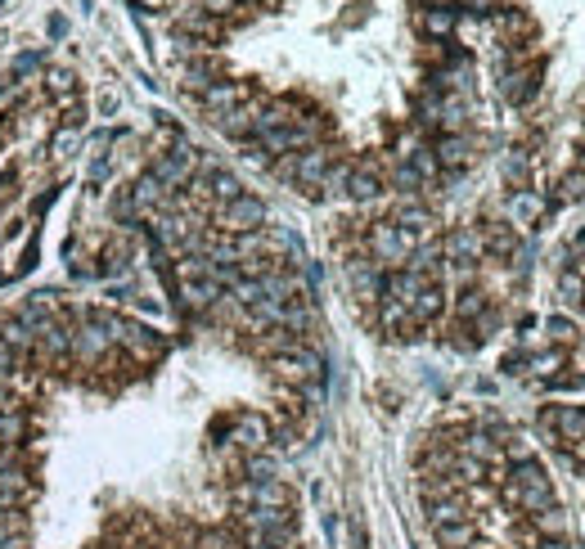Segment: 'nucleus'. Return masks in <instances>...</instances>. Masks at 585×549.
Here are the masks:
<instances>
[{
    "label": "nucleus",
    "mask_w": 585,
    "mask_h": 549,
    "mask_svg": "<svg viewBox=\"0 0 585 549\" xmlns=\"http://www.w3.org/2000/svg\"><path fill=\"white\" fill-rule=\"evenodd\" d=\"M419 32L428 36V41H441L446 45L450 41V32H455V9H437V5H428L419 14Z\"/></svg>",
    "instance_id": "obj_6"
},
{
    "label": "nucleus",
    "mask_w": 585,
    "mask_h": 549,
    "mask_svg": "<svg viewBox=\"0 0 585 549\" xmlns=\"http://www.w3.org/2000/svg\"><path fill=\"white\" fill-rule=\"evenodd\" d=\"M23 437H27V414L14 405V410L0 414V450H18Z\"/></svg>",
    "instance_id": "obj_9"
},
{
    "label": "nucleus",
    "mask_w": 585,
    "mask_h": 549,
    "mask_svg": "<svg viewBox=\"0 0 585 549\" xmlns=\"http://www.w3.org/2000/svg\"><path fill=\"white\" fill-rule=\"evenodd\" d=\"M108 149H113V131H90V140H86L90 158H108Z\"/></svg>",
    "instance_id": "obj_13"
},
{
    "label": "nucleus",
    "mask_w": 585,
    "mask_h": 549,
    "mask_svg": "<svg viewBox=\"0 0 585 549\" xmlns=\"http://www.w3.org/2000/svg\"><path fill=\"white\" fill-rule=\"evenodd\" d=\"M113 351H117V347L108 342V333L99 329V324H90V320L72 324V360H77V365L95 369V365H104Z\"/></svg>",
    "instance_id": "obj_4"
},
{
    "label": "nucleus",
    "mask_w": 585,
    "mask_h": 549,
    "mask_svg": "<svg viewBox=\"0 0 585 549\" xmlns=\"http://www.w3.org/2000/svg\"><path fill=\"white\" fill-rule=\"evenodd\" d=\"M198 9H203V14H216V18H225L234 9V0H198Z\"/></svg>",
    "instance_id": "obj_14"
},
{
    "label": "nucleus",
    "mask_w": 585,
    "mask_h": 549,
    "mask_svg": "<svg viewBox=\"0 0 585 549\" xmlns=\"http://www.w3.org/2000/svg\"><path fill=\"white\" fill-rule=\"evenodd\" d=\"M50 36L59 41V36H68V18L63 14H50Z\"/></svg>",
    "instance_id": "obj_16"
},
{
    "label": "nucleus",
    "mask_w": 585,
    "mask_h": 549,
    "mask_svg": "<svg viewBox=\"0 0 585 549\" xmlns=\"http://www.w3.org/2000/svg\"><path fill=\"white\" fill-rule=\"evenodd\" d=\"M77 144H81L77 126H59V131L50 135V153H54V158H72V153H77Z\"/></svg>",
    "instance_id": "obj_10"
},
{
    "label": "nucleus",
    "mask_w": 585,
    "mask_h": 549,
    "mask_svg": "<svg viewBox=\"0 0 585 549\" xmlns=\"http://www.w3.org/2000/svg\"><path fill=\"white\" fill-rule=\"evenodd\" d=\"M0 338H5L14 351H23V356L36 347V329L32 324H23L18 315H5V320H0Z\"/></svg>",
    "instance_id": "obj_8"
},
{
    "label": "nucleus",
    "mask_w": 585,
    "mask_h": 549,
    "mask_svg": "<svg viewBox=\"0 0 585 549\" xmlns=\"http://www.w3.org/2000/svg\"><path fill=\"white\" fill-rule=\"evenodd\" d=\"M14 99H18V86H14V81H0V113H5Z\"/></svg>",
    "instance_id": "obj_15"
},
{
    "label": "nucleus",
    "mask_w": 585,
    "mask_h": 549,
    "mask_svg": "<svg viewBox=\"0 0 585 549\" xmlns=\"http://www.w3.org/2000/svg\"><path fill=\"white\" fill-rule=\"evenodd\" d=\"M212 221L221 225V230H230V234H248V230H261V225L270 221V212H266V203H261L257 194H248V189H243L239 198L212 207Z\"/></svg>",
    "instance_id": "obj_3"
},
{
    "label": "nucleus",
    "mask_w": 585,
    "mask_h": 549,
    "mask_svg": "<svg viewBox=\"0 0 585 549\" xmlns=\"http://www.w3.org/2000/svg\"><path fill=\"white\" fill-rule=\"evenodd\" d=\"M234 5H270V0H234Z\"/></svg>",
    "instance_id": "obj_18"
},
{
    "label": "nucleus",
    "mask_w": 585,
    "mask_h": 549,
    "mask_svg": "<svg viewBox=\"0 0 585 549\" xmlns=\"http://www.w3.org/2000/svg\"><path fill=\"white\" fill-rule=\"evenodd\" d=\"M45 90H50L63 108L81 104V86H77V77H72L68 68H50V72H45Z\"/></svg>",
    "instance_id": "obj_7"
},
{
    "label": "nucleus",
    "mask_w": 585,
    "mask_h": 549,
    "mask_svg": "<svg viewBox=\"0 0 585 549\" xmlns=\"http://www.w3.org/2000/svg\"><path fill=\"white\" fill-rule=\"evenodd\" d=\"M36 68H41V50L18 54V59H14V68H9V81H14V86H18V81H27Z\"/></svg>",
    "instance_id": "obj_12"
},
{
    "label": "nucleus",
    "mask_w": 585,
    "mask_h": 549,
    "mask_svg": "<svg viewBox=\"0 0 585 549\" xmlns=\"http://www.w3.org/2000/svg\"><path fill=\"white\" fill-rule=\"evenodd\" d=\"M32 351L45 360V365H63V360H72V324L45 320L41 329H36V347Z\"/></svg>",
    "instance_id": "obj_5"
},
{
    "label": "nucleus",
    "mask_w": 585,
    "mask_h": 549,
    "mask_svg": "<svg viewBox=\"0 0 585 549\" xmlns=\"http://www.w3.org/2000/svg\"><path fill=\"white\" fill-rule=\"evenodd\" d=\"M14 405H18V401H14V396H9V387L0 383V414H5V410H14Z\"/></svg>",
    "instance_id": "obj_17"
},
{
    "label": "nucleus",
    "mask_w": 585,
    "mask_h": 549,
    "mask_svg": "<svg viewBox=\"0 0 585 549\" xmlns=\"http://www.w3.org/2000/svg\"><path fill=\"white\" fill-rule=\"evenodd\" d=\"M18 369H23V351H14L5 338H0V383L18 378Z\"/></svg>",
    "instance_id": "obj_11"
},
{
    "label": "nucleus",
    "mask_w": 585,
    "mask_h": 549,
    "mask_svg": "<svg viewBox=\"0 0 585 549\" xmlns=\"http://www.w3.org/2000/svg\"><path fill=\"white\" fill-rule=\"evenodd\" d=\"M540 437L545 446L558 455V464L576 477V486L585 491V405H567V401H554L540 410L536 419Z\"/></svg>",
    "instance_id": "obj_2"
},
{
    "label": "nucleus",
    "mask_w": 585,
    "mask_h": 549,
    "mask_svg": "<svg viewBox=\"0 0 585 549\" xmlns=\"http://www.w3.org/2000/svg\"><path fill=\"white\" fill-rule=\"evenodd\" d=\"M414 477L437 549H572L554 477L500 414L437 423L414 455Z\"/></svg>",
    "instance_id": "obj_1"
}]
</instances>
